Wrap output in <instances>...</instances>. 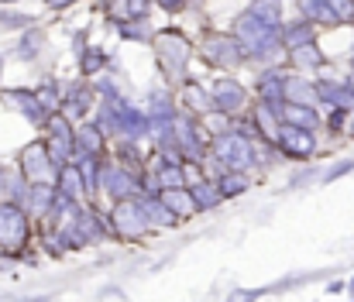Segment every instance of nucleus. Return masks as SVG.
I'll list each match as a JSON object with an SVG mask.
<instances>
[{
	"label": "nucleus",
	"mask_w": 354,
	"mask_h": 302,
	"mask_svg": "<svg viewBox=\"0 0 354 302\" xmlns=\"http://www.w3.org/2000/svg\"><path fill=\"white\" fill-rule=\"evenodd\" d=\"M279 31H282V28H268V24H261L258 17H251L248 10L234 21V38L244 45L248 59H261V62H272V59H279V55L286 52Z\"/></svg>",
	"instance_id": "nucleus-1"
},
{
	"label": "nucleus",
	"mask_w": 354,
	"mask_h": 302,
	"mask_svg": "<svg viewBox=\"0 0 354 302\" xmlns=\"http://www.w3.org/2000/svg\"><path fill=\"white\" fill-rule=\"evenodd\" d=\"M31 216L17 202H0V254L21 258L31 247Z\"/></svg>",
	"instance_id": "nucleus-2"
},
{
	"label": "nucleus",
	"mask_w": 354,
	"mask_h": 302,
	"mask_svg": "<svg viewBox=\"0 0 354 302\" xmlns=\"http://www.w3.org/2000/svg\"><path fill=\"white\" fill-rule=\"evenodd\" d=\"M17 162H21L17 172H21V179H24L28 186H55V176H59V169H62V165L52 158V151H48L45 141L24 144Z\"/></svg>",
	"instance_id": "nucleus-3"
},
{
	"label": "nucleus",
	"mask_w": 354,
	"mask_h": 302,
	"mask_svg": "<svg viewBox=\"0 0 354 302\" xmlns=\"http://www.w3.org/2000/svg\"><path fill=\"white\" fill-rule=\"evenodd\" d=\"M210 151L221 165H227L224 172H248L254 165V155H251V138L244 131H224L210 141Z\"/></svg>",
	"instance_id": "nucleus-4"
},
{
	"label": "nucleus",
	"mask_w": 354,
	"mask_h": 302,
	"mask_svg": "<svg viewBox=\"0 0 354 302\" xmlns=\"http://www.w3.org/2000/svg\"><path fill=\"white\" fill-rule=\"evenodd\" d=\"M107 216H111V227H114L118 240H141V237L151 234V223H148V216L141 209V200L114 202V209Z\"/></svg>",
	"instance_id": "nucleus-5"
},
{
	"label": "nucleus",
	"mask_w": 354,
	"mask_h": 302,
	"mask_svg": "<svg viewBox=\"0 0 354 302\" xmlns=\"http://www.w3.org/2000/svg\"><path fill=\"white\" fill-rule=\"evenodd\" d=\"M155 48H158V62H162L165 76L176 79V76L186 73V66H189V59H193V45L186 41L183 31H162V35L155 38Z\"/></svg>",
	"instance_id": "nucleus-6"
},
{
	"label": "nucleus",
	"mask_w": 354,
	"mask_h": 302,
	"mask_svg": "<svg viewBox=\"0 0 354 302\" xmlns=\"http://www.w3.org/2000/svg\"><path fill=\"white\" fill-rule=\"evenodd\" d=\"M97 193H107L114 202L141 200V176L120 169L118 162H114V165L104 162V169H100V189H97Z\"/></svg>",
	"instance_id": "nucleus-7"
},
{
	"label": "nucleus",
	"mask_w": 354,
	"mask_h": 302,
	"mask_svg": "<svg viewBox=\"0 0 354 302\" xmlns=\"http://www.w3.org/2000/svg\"><path fill=\"white\" fill-rule=\"evenodd\" d=\"M203 59L217 69H237L248 59V52L234 35H207L203 38Z\"/></svg>",
	"instance_id": "nucleus-8"
},
{
	"label": "nucleus",
	"mask_w": 354,
	"mask_h": 302,
	"mask_svg": "<svg viewBox=\"0 0 354 302\" xmlns=\"http://www.w3.org/2000/svg\"><path fill=\"white\" fill-rule=\"evenodd\" d=\"M45 127H48L45 144H48L52 158H55L59 165H69L73 155H76V127H73L62 113H52V117L45 120Z\"/></svg>",
	"instance_id": "nucleus-9"
},
{
	"label": "nucleus",
	"mask_w": 354,
	"mask_h": 302,
	"mask_svg": "<svg viewBox=\"0 0 354 302\" xmlns=\"http://www.w3.org/2000/svg\"><path fill=\"white\" fill-rule=\"evenodd\" d=\"M210 103H214L217 113L237 117V113L248 106V90H244L237 79H217V83L210 86Z\"/></svg>",
	"instance_id": "nucleus-10"
},
{
	"label": "nucleus",
	"mask_w": 354,
	"mask_h": 302,
	"mask_svg": "<svg viewBox=\"0 0 354 302\" xmlns=\"http://www.w3.org/2000/svg\"><path fill=\"white\" fill-rule=\"evenodd\" d=\"M275 148L286 155V158H310L317 151V138L313 131H303V127H279L275 134Z\"/></svg>",
	"instance_id": "nucleus-11"
},
{
	"label": "nucleus",
	"mask_w": 354,
	"mask_h": 302,
	"mask_svg": "<svg viewBox=\"0 0 354 302\" xmlns=\"http://www.w3.org/2000/svg\"><path fill=\"white\" fill-rule=\"evenodd\" d=\"M118 134L120 141H131V144H138L145 134H148V113L145 110H134L131 103H124L118 110Z\"/></svg>",
	"instance_id": "nucleus-12"
},
{
	"label": "nucleus",
	"mask_w": 354,
	"mask_h": 302,
	"mask_svg": "<svg viewBox=\"0 0 354 302\" xmlns=\"http://www.w3.org/2000/svg\"><path fill=\"white\" fill-rule=\"evenodd\" d=\"M55 200H59L55 186H28V196L21 202V209H24L31 220H45V216L52 213Z\"/></svg>",
	"instance_id": "nucleus-13"
},
{
	"label": "nucleus",
	"mask_w": 354,
	"mask_h": 302,
	"mask_svg": "<svg viewBox=\"0 0 354 302\" xmlns=\"http://www.w3.org/2000/svg\"><path fill=\"white\" fill-rule=\"evenodd\" d=\"M282 103H296V106H313L317 100V83L303 79V76H286L282 79Z\"/></svg>",
	"instance_id": "nucleus-14"
},
{
	"label": "nucleus",
	"mask_w": 354,
	"mask_h": 302,
	"mask_svg": "<svg viewBox=\"0 0 354 302\" xmlns=\"http://www.w3.org/2000/svg\"><path fill=\"white\" fill-rule=\"evenodd\" d=\"M90 110H93V90H90V86H83V83H76V86L62 97V110H59V113L73 124V117L80 120V117H86Z\"/></svg>",
	"instance_id": "nucleus-15"
},
{
	"label": "nucleus",
	"mask_w": 354,
	"mask_h": 302,
	"mask_svg": "<svg viewBox=\"0 0 354 302\" xmlns=\"http://www.w3.org/2000/svg\"><path fill=\"white\" fill-rule=\"evenodd\" d=\"M279 38H282V48L286 52H296L303 45H317V28L310 21H289V24H282Z\"/></svg>",
	"instance_id": "nucleus-16"
},
{
	"label": "nucleus",
	"mask_w": 354,
	"mask_h": 302,
	"mask_svg": "<svg viewBox=\"0 0 354 302\" xmlns=\"http://www.w3.org/2000/svg\"><path fill=\"white\" fill-rule=\"evenodd\" d=\"M3 100L14 103V106L24 113V120H31V124H45V120H48V113H45V106L38 103L35 90H7Z\"/></svg>",
	"instance_id": "nucleus-17"
},
{
	"label": "nucleus",
	"mask_w": 354,
	"mask_h": 302,
	"mask_svg": "<svg viewBox=\"0 0 354 302\" xmlns=\"http://www.w3.org/2000/svg\"><path fill=\"white\" fill-rule=\"evenodd\" d=\"M55 193H59L62 200H73V202H80L83 196H86L83 179H80V169H76L73 162L59 169V176H55Z\"/></svg>",
	"instance_id": "nucleus-18"
},
{
	"label": "nucleus",
	"mask_w": 354,
	"mask_h": 302,
	"mask_svg": "<svg viewBox=\"0 0 354 302\" xmlns=\"http://www.w3.org/2000/svg\"><path fill=\"white\" fill-rule=\"evenodd\" d=\"M279 124H286V127H303V131H313V127L320 124V117L313 113V106L279 103Z\"/></svg>",
	"instance_id": "nucleus-19"
},
{
	"label": "nucleus",
	"mask_w": 354,
	"mask_h": 302,
	"mask_svg": "<svg viewBox=\"0 0 354 302\" xmlns=\"http://www.w3.org/2000/svg\"><path fill=\"white\" fill-rule=\"evenodd\" d=\"M104 144H107V138L97 124H80L76 127V158L80 155H104Z\"/></svg>",
	"instance_id": "nucleus-20"
},
{
	"label": "nucleus",
	"mask_w": 354,
	"mask_h": 302,
	"mask_svg": "<svg viewBox=\"0 0 354 302\" xmlns=\"http://www.w3.org/2000/svg\"><path fill=\"white\" fill-rule=\"evenodd\" d=\"M141 209H145L151 230H172V227H179V220L172 216V209L158 200V196H145V200H141Z\"/></svg>",
	"instance_id": "nucleus-21"
},
{
	"label": "nucleus",
	"mask_w": 354,
	"mask_h": 302,
	"mask_svg": "<svg viewBox=\"0 0 354 302\" xmlns=\"http://www.w3.org/2000/svg\"><path fill=\"white\" fill-rule=\"evenodd\" d=\"M189 196H193L196 213H210V209H217L224 202V196H221V189H217L214 179H200L196 186H189Z\"/></svg>",
	"instance_id": "nucleus-22"
},
{
	"label": "nucleus",
	"mask_w": 354,
	"mask_h": 302,
	"mask_svg": "<svg viewBox=\"0 0 354 302\" xmlns=\"http://www.w3.org/2000/svg\"><path fill=\"white\" fill-rule=\"evenodd\" d=\"M73 165L80 169V179H83L86 196H97V189H100V169H104V158H100V155H80Z\"/></svg>",
	"instance_id": "nucleus-23"
},
{
	"label": "nucleus",
	"mask_w": 354,
	"mask_h": 302,
	"mask_svg": "<svg viewBox=\"0 0 354 302\" xmlns=\"http://www.w3.org/2000/svg\"><path fill=\"white\" fill-rule=\"evenodd\" d=\"M299 10H303V21L310 24H320V28H337V14L330 10V0H299Z\"/></svg>",
	"instance_id": "nucleus-24"
},
{
	"label": "nucleus",
	"mask_w": 354,
	"mask_h": 302,
	"mask_svg": "<svg viewBox=\"0 0 354 302\" xmlns=\"http://www.w3.org/2000/svg\"><path fill=\"white\" fill-rule=\"evenodd\" d=\"M158 200L165 202L169 209H172V216L183 223V220H189L193 213H196V206H193V196H189V189H162L158 193Z\"/></svg>",
	"instance_id": "nucleus-25"
},
{
	"label": "nucleus",
	"mask_w": 354,
	"mask_h": 302,
	"mask_svg": "<svg viewBox=\"0 0 354 302\" xmlns=\"http://www.w3.org/2000/svg\"><path fill=\"white\" fill-rule=\"evenodd\" d=\"M248 14L268 28H282V0H251Z\"/></svg>",
	"instance_id": "nucleus-26"
},
{
	"label": "nucleus",
	"mask_w": 354,
	"mask_h": 302,
	"mask_svg": "<svg viewBox=\"0 0 354 302\" xmlns=\"http://www.w3.org/2000/svg\"><path fill=\"white\" fill-rule=\"evenodd\" d=\"M183 100H186V110H193V113H214L210 90H207V86H200V83H186Z\"/></svg>",
	"instance_id": "nucleus-27"
},
{
	"label": "nucleus",
	"mask_w": 354,
	"mask_h": 302,
	"mask_svg": "<svg viewBox=\"0 0 354 302\" xmlns=\"http://www.w3.org/2000/svg\"><path fill=\"white\" fill-rule=\"evenodd\" d=\"M282 73H261L258 76V93H261V103H272L279 106L282 103Z\"/></svg>",
	"instance_id": "nucleus-28"
},
{
	"label": "nucleus",
	"mask_w": 354,
	"mask_h": 302,
	"mask_svg": "<svg viewBox=\"0 0 354 302\" xmlns=\"http://www.w3.org/2000/svg\"><path fill=\"white\" fill-rule=\"evenodd\" d=\"M217 189H221L224 200H234L241 193H248V179H244V172H221L217 176Z\"/></svg>",
	"instance_id": "nucleus-29"
},
{
	"label": "nucleus",
	"mask_w": 354,
	"mask_h": 302,
	"mask_svg": "<svg viewBox=\"0 0 354 302\" xmlns=\"http://www.w3.org/2000/svg\"><path fill=\"white\" fill-rule=\"evenodd\" d=\"M289 59H292L296 69H320V66H324V55H320L317 45H303V48L289 52Z\"/></svg>",
	"instance_id": "nucleus-30"
},
{
	"label": "nucleus",
	"mask_w": 354,
	"mask_h": 302,
	"mask_svg": "<svg viewBox=\"0 0 354 302\" xmlns=\"http://www.w3.org/2000/svg\"><path fill=\"white\" fill-rule=\"evenodd\" d=\"M104 66H107V52H104V48H86V52L80 55V73H83V76H97Z\"/></svg>",
	"instance_id": "nucleus-31"
},
{
	"label": "nucleus",
	"mask_w": 354,
	"mask_h": 302,
	"mask_svg": "<svg viewBox=\"0 0 354 302\" xmlns=\"http://www.w3.org/2000/svg\"><path fill=\"white\" fill-rule=\"evenodd\" d=\"M38 45H41V31H38V28H28L24 38L17 41V55H21V59H35V55H38Z\"/></svg>",
	"instance_id": "nucleus-32"
},
{
	"label": "nucleus",
	"mask_w": 354,
	"mask_h": 302,
	"mask_svg": "<svg viewBox=\"0 0 354 302\" xmlns=\"http://www.w3.org/2000/svg\"><path fill=\"white\" fill-rule=\"evenodd\" d=\"M35 17L31 14H14V10H0V28L7 31H17V28H31Z\"/></svg>",
	"instance_id": "nucleus-33"
},
{
	"label": "nucleus",
	"mask_w": 354,
	"mask_h": 302,
	"mask_svg": "<svg viewBox=\"0 0 354 302\" xmlns=\"http://www.w3.org/2000/svg\"><path fill=\"white\" fill-rule=\"evenodd\" d=\"M141 28H145L141 21H124V24H120V38H134V41H148L151 35H148V31H141Z\"/></svg>",
	"instance_id": "nucleus-34"
},
{
	"label": "nucleus",
	"mask_w": 354,
	"mask_h": 302,
	"mask_svg": "<svg viewBox=\"0 0 354 302\" xmlns=\"http://www.w3.org/2000/svg\"><path fill=\"white\" fill-rule=\"evenodd\" d=\"M148 0H124V14H127V21H141V17H148Z\"/></svg>",
	"instance_id": "nucleus-35"
},
{
	"label": "nucleus",
	"mask_w": 354,
	"mask_h": 302,
	"mask_svg": "<svg viewBox=\"0 0 354 302\" xmlns=\"http://www.w3.org/2000/svg\"><path fill=\"white\" fill-rule=\"evenodd\" d=\"M330 10L337 14V21H354V0H330Z\"/></svg>",
	"instance_id": "nucleus-36"
},
{
	"label": "nucleus",
	"mask_w": 354,
	"mask_h": 302,
	"mask_svg": "<svg viewBox=\"0 0 354 302\" xmlns=\"http://www.w3.org/2000/svg\"><path fill=\"white\" fill-rule=\"evenodd\" d=\"M344 172H354V158H344V162H337L330 172H324V182H334V179H341Z\"/></svg>",
	"instance_id": "nucleus-37"
},
{
	"label": "nucleus",
	"mask_w": 354,
	"mask_h": 302,
	"mask_svg": "<svg viewBox=\"0 0 354 302\" xmlns=\"http://www.w3.org/2000/svg\"><path fill=\"white\" fill-rule=\"evenodd\" d=\"M258 296H261V289H234L227 296V302H254Z\"/></svg>",
	"instance_id": "nucleus-38"
},
{
	"label": "nucleus",
	"mask_w": 354,
	"mask_h": 302,
	"mask_svg": "<svg viewBox=\"0 0 354 302\" xmlns=\"http://www.w3.org/2000/svg\"><path fill=\"white\" fill-rule=\"evenodd\" d=\"M158 7H165V10H179V7H186V0H158Z\"/></svg>",
	"instance_id": "nucleus-39"
},
{
	"label": "nucleus",
	"mask_w": 354,
	"mask_h": 302,
	"mask_svg": "<svg viewBox=\"0 0 354 302\" xmlns=\"http://www.w3.org/2000/svg\"><path fill=\"white\" fill-rule=\"evenodd\" d=\"M45 3H48V7H55V10H59V7H69V3H73V0H45Z\"/></svg>",
	"instance_id": "nucleus-40"
},
{
	"label": "nucleus",
	"mask_w": 354,
	"mask_h": 302,
	"mask_svg": "<svg viewBox=\"0 0 354 302\" xmlns=\"http://www.w3.org/2000/svg\"><path fill=\"white\" fill-rule=\"evenodd\" d=\"M344 289H348V292H351V296H354V279H351V282H348V285H344Z\"/></svg>",
	"instance_id": "nucleus-41"
},
{
	"label": "nucleus",
	"mask_w": 354,
	"mask_h": 302,
	"mask_svg": "<svg viewBox=\"0 0 354 302\" xmlns=\"http://www.w3.org/2000/svg\"><path fill=\"white\" fill-rule=\"evenodd\" d=\"M0 76H3V55H0Z\"/></svg>",
	"instance_id": "nucleus-42"
},
{
	"label": "nucleus",
	"mask_w": 354,
	"mask_h": 302,
	"mask_svg": "<svg viewBox=\"0 0 354 302\" xmlns=\"http://www.w3.org/2000/svg\"><path fill=\"white\" fill-rule=\"evenodd\" d=\"M351 66H354V48H351Z\"/></svg>",
	"instance_id": "nucleus-43"
},
{
	"label": "nucleus",
	"mask_w": 354,
	"mask_h": 302,
	"mask_svg": "<svg viewBox=\"0 0 354 302\" xmlns=\"http://www.w3.org/2000/svg\"><path fill=\"white\" fill-rule=\"evenodd\" d=\"M0 3H14V0H0Z\"/></svg>",
	"instance_id": "nucleus-44"
},
{
	"label": "nucleus",
	"mask_w": 354,
	"mask_h": 302,
	"mask_svg": "<svg viewBox=\"0 0 354 302\" xmlns=\"http://www.w3.org/2000/svg\"><path fill=\"white\" fill-rule=\"evenodd\" d=\"M0 302H3V299H0Z\"/></svg>",
	"instance_id": "nucleus-45"
},
{
	"label": "nucleus",
	"mask_w": 354,
	"mask_h": 302,
	"mask_svg": "<svg viewBox=\"0 0 354 302\" xmlns=\"http://www.w3.org/2000/svg\"><path fill=\"white\" fill-rule=\"evenodd\" d=\"M351 302H354V299H351Z\"/></svg>",
	"instance_id": "nucleus-46"
}]
</instances>
